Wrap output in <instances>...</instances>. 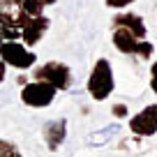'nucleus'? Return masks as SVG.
<instances>
[{
  "label": "nucleus",
  "instance_id": "nucleus-17",
  "mask_svg": "<svg viewBox=\"0 0 157 157\" xmlns=\"http://www.w3.org/2000/svg\"><path fill=\"white\" fill-rule=\"evenodd\" d=\"M150 81H157V60L152 63V67H150Z\"/></svg>",
  "mask_w": 157,
  "mask_h": 157
},
{
  "label": "nucleus",
  "instance_id": "nucleus-11",
  "mask_svg": "<svg viewBox=\"0 0 157 157\" xmlns=\"http://www.w3.org/2000/svg\"><path fill=\"white\" fill-rule=\"evenodd\" d=\"M44 10H46L44 0H23V12L28 16H42Z\"/></svg>",
  "mask_w": 157,
  "mask_h": 157
},
{
  "label": "nucleus",
  "instance_id": "nucleus-14",
  "mask_svg": "<svg viewBox=\"0 0 157 157\" xmlns=\"http://www.w3.org/2000/svg\"><path fill=\"white\" fill-rule=\"evenodd\" d=\"M111 116H113V118H118V120L127 118V116H129V109H127V104H125V102H116V104L111 106Z\"/></svg>",
  "mask_w": 157,
  "mask_h": 157
},
{
  "label": "nucleus",
  "instance_id": "nucleus-19",
  "mask_svg": "<svg viewBox=\"0 0 157 157\" xmlns=\"http://www.w3.org/2000/svg\"><path fill=\"white\" fill-rule=\"evenodd\" d=\"M2 42H5V37H2V25H0V44H2Z\"/></svg>",
  "mask_w": 157,
  "mask_h": 157
},
{
  "label": "nucleus",
  "instance_id": "nucleus-16",
  "mask_svg": "<svg viewBox=\"0 0 157 157\" xmlns=\"http://www.w3.org/2000/svg\"><path fill=\"white\" fill-rule=\"evenodd\" d=\"M7 78V65L0 60V86H2V81Z\"/></svg>",
  "mask_w": 157,
  "mask_h": 157
},
{
  "label": "nucleus",
  "instance_id": "nucleus-13",
  "mask_svg": "<svg viewBox=\"0 0 157 157\" xmlns=\"http://www.w3.org/2000/svg\"><path fill=\"white\" fill-rule=\"evenodd\" d=\"M152 53H155V46H152V42H148V39H141V44H139V58H141V60H150Z\"/></svg>",
  "mask_w": 157,
  "mask_h": 157
},
{
  "label": "nucleus",
  "instance_id": "nucleus-18",
  "mask_svg": "<svg viewBox=\"0 0 157 157\" xmlns=\"http://www.w3.org/2000/svg\"><path fill=\"white\" fill-rule=\"evenodd\" d=\"M28 81H30V78H28V76H25V74H21V76H19V78H16V83H19V86H21V88H23V86H25V83H28Z\"/></svg>",
  "mask_w": 157,
  "mask_h": 157
},
{
  "label": "nucleus",
  "instance_id": "nucleus-10",
  "mask_svg": "<svg viewBox=\"0 0 157 157\" xmlns=\"http://www.w3.org/2000/svg\"><path fill=\"white\" fill-rule=\"evenodd\" d=\"M120 132H123V127H120L118 123H111V125H106V127L97 129V132L88 134V136H86V146H90V148H102V146H106L109 141H113Z\"/></svg>",
  "mask_w": 157,
  "mask_h": 157
},
{
  "label": "nucleus",
  "instance_id": "nucleus-4",
  "mask_svg": "<svg viewBox=\"0 0 157 157\" xmlns=\"http://www.w3.org/2000/svg\"><path fill=\"white\" fill-rule=\"evenodd\" d=\"M58 90L51 83H44V81H28V83L21 88V102L30 109H46L53 104Z\"/></svg>",
  "mask_w": 157,
  "mask_h": 157
},
{
  "label": "nucleus",
  "instance_id": "nucleus-2",
  "mask_svg": "<svg viewBox=\"0 0 157 157\" xmlns=\"http://www.w3.org/2000/svg\"><path fill=\"white\" fill-rule=\"evenodd\" d=\"M33 81H44V83H51L56 90H69L74 83L72 69L69 65L60 63V60H46V63L33 67Z\"/></svg>",
  "mask_w": 157,
  "mask_h": 157
},
{
  "label": "nucleus",
  "instance_id": "nucleus-9",
  "mask_svg": "<svg viewBox=\"0 0 157 157\" xmlns=\"http://www.w3.org/2000/svg\"><path fill=\"white\" fill-rule=\"evenodd\" d=\"M111 42L120 53L125 56H139V44H141V39L134 37L129 30L125 28H113V35H111Z\"/></svg>",
  "mask_w": 157,
  "mask_h": 157
},
{
  "label": "nucleus",
  "instance_id": "nucleus-12",
  "mask_svg": "<svg viewBox=\"0 0 157 157\" xmlns=\"http://www.w3.org/2000/svg\"><path fill=\"white\" fill-rule=\"evenodd\" d=\"M0 157H23V152L19 150V146L7 139H0Z\"/></svg>",
  "mask_w": 157,
  "mask_h": 157
},
{
  "label": "nucleus",
  "instance_id": "nucleus-5",
  "mask_svg": "<svg viewBox=\"0 0 157 157\" xmlns=\"http://www.w3.org/2000/svg\"><path fill=\"white\" fill-rule=\"evenodd\" d=\"M129 132L139 139L157 134V104H148L136 116L129 118Z\"/></svg>",
  "mask_w": 157,
  "mask_h": 157
},
{
  "label": "nucleus",
  "instance_id": "nucleus-6",
  "mask_svg": "<svg viewBox=\"0 0 157 157\" xmlns=\"http://www.w3.org/2000/svg\"><path fill=\"white\" fill-rule=\"evenodd\" d=\"M51 28V19L46 14L42 16H28L23 23V28H21V42H23L28 49H33L35 44H39L42 42V37L46 35V30Z\"/></svg>",
  "mask_w": 157,
  "mask_h": 157
},
{
  "label": "nucleus",
  "instance_id": "nucleus-3",
  "mask_svg": "<svg viewBox=\"0 0 157 157\" xmlns=\"http://www.w3.org/2000/svg\"><path fill=\"white\" fill-rule=\"evenodd\" d=\"M0 60L7 67H14L19 72H28L37 63V53L30 51L21 39H16V42H2L0 44Z\"/></svg>",
  "mask_w": 157,
  "mask_h": 157
},
{
  "label": "nucleus",
  "instance_id": "nucleus-1",
  "mask_svg": "<svg viewBox=\"0 0 157 157\" xmlns=\"http://www.w3.org/2000/svg\"><path fill=\"white\" fill-rule=\"evenodd\" d=\"M113 88H116V76H113V67L106 58H99L97 63L93 65L88 76V83H86V90L88 95L95 99V102H104L106 97H111Z\"/></svg>",
  "mask_w": 157,
  "mask_h": 157
},
{
  "label": "nucleus",
  "instance_id": "nucleus-8",
  "mask_svg": "<svg viewBox=\"0 0 157 157\" xmlns=\"http://www.w3.org/2000/svg\"><path fill=\"white\" fill-rule=\"evenodd\" d=\"M111 25L113 28L129 30V33H132L134 37H139V39H146V35H148V28H146V23H143V19L139 14H134V12H118V14L113 16Z\"/></svg>",
  "mask_w": 157,
  "mask_h": 157
},
{
  "label": "nucleus",
  "instance_id": "nucleus-15",
  "mask_svg": "<svg viewBox=\"0 0 157 157\" xmlns=\"http://www.w3.org/2000/svg\"><path fill=\"white\" fill-rule=\"evenodd\" d=\"M104 2H106V7H111V10H127L136 0H104Z\"/></svg>",
  "mask_w": 157,
  "mask_h": 157
},
{
  "label": "nucleus",
  "instance_id": "nucleus-7",
  "mask_svg": "<svg viewBox=\"0 0 157 157\" xmlns=\"http://www.w3.org/2000/svg\"><path fill=\"white\" fill-rule=\"evenodd\" d=\"M42 139H44L46 148L51 152L60 150V146L67 139V118H56V120H49L42 127Z\"/></svg>",
  "mask_w": 157,
  "mask_h": 157
}]
</instances>
